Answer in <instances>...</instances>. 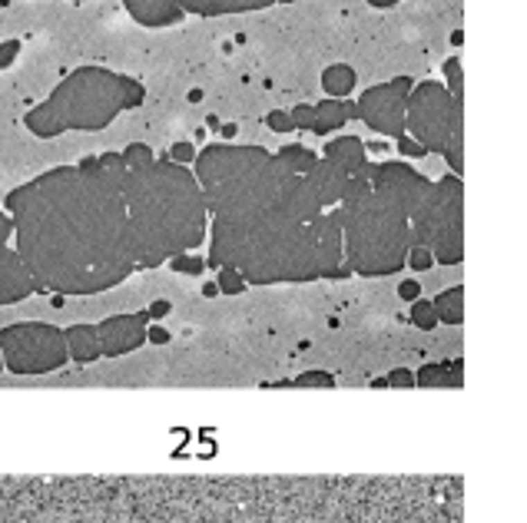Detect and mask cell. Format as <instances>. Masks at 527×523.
Masks as SVG:
<instances>
[{
    "label": "cell",
    "instance_id": "ac0fdd59",
    "mask_svg": "<svg viewBox=\"0 0 527 523\" xmlns=\"http://www.w3.org/2000/svg\"><path fill=\"white\" fill-rule=\"evenodd\" d=\"M411 321H415L418 328L431 331V328H435V325H438L435 305H431V301H418V299H415V305H411Z\"/></svg>",
    "mask_w": 527,
    "mask_h": 523
},
{
    "label": "cell",
    "instance_id": "4dcf8cb0",
    "mask_svg": "<svg viewBox=\"0 0 527 523\" xmlns=\"http://www.w3.org/2000/svg\"><path fill=\"white\" fill-rule=\"evenodd\" d=\"M10 232H14V222H10V215H3V212H0V245H7Z\"/></svg>",
    "mask_w": 527,
    "mask_h": 523
},
{
    "label": "cell",
    "instance_id": "7c38bea8",
    "mask_svg": "<svg viewBox=\"0 0 527 523\" xmlns=\"http://www.w3.org/2000/svg\"><path fill=\"white\" fill-rule=\"evenodd\" d=\"M325 159L331 166H338L345 176H355L365 169V143L358 136H338L325 146Z\"/></svg>",
    "mask_w": 527,
    "mask_h": 523
},
{
    "label": "cell",
    "instance_id": "5bb4252c",
    "mask_svg": "<svg viewBox=\"0 0 527 523\" xmlns=\"http://www.w3.org/2000/svg\"><path fill=\"white\" fill-rule=\"evenodd\" d=\"M63 342H67V355L74 361H80V364H90V361L103 358L96 325H70V328L63 331Z\"/></svg>",
    "mask_w": 527,
    "mask_h": 523
},
{
    "label": "cell",
    "instance_id": "d6a6232c",
    "mask_svg": "<svg viewBox=\"0 0 527 523\" xmlns=\"http://www.w3.org/2000/svg\"><path fill=\"white\" fill-rule=\"evenodd\" d=\"M150 314H153V318H163V314H169V301H156Z\"/></svg>",
    "mask_w": 527,
    "mask_h": 523
},
{
    "label": "cell",
    "instance_id": "6da1fadb",
    "mask_svg": "<svg viewBox=\"0 0 527 523\" xmlns=\"http://www.w3.org/2000/svg\"><path fill=\"white\" fill-rule=\"evenodd\" d=\"M123 202L130 206L126 239L136 265H159L202 242L206 222L199 182L169 156L143 169H126Z\"/></svg>",
    "mask_w": 527,
    "mask_h": 523
},
{
    "label": "cell",
    "instance_id": "83f0119b",
    "mask_svg": "<svg viewBox=\"0 0 527 523\" xmlns=\"http://www.w3.org/2000/svg\"><path fill=\"white\" fill-rule=\"evenodd\" d=\"M17 53H20V44H17V40H7V44H0V67L14 63Z\"/></svg>",
    "mask_w": 527,
    "mask_h": 523
},
{
    "label": "cell",
    "instance_id": "7402d4cb",
    "mask_svg": "<svg viewBox=\"0 0 527 523\" xmlns=\"http://www.w3.org/2000/svg\"><path fill=\"white\" fill-rule=\"evenodd\" d=\"M295 384H299V388H331V384H335V378L325 374V371H305V374L295 378Z\"/></svg>",
    "mask_w": 527,
    "mask_h": 523
},
{
    "label": "cell",
    "instance_id": "1f68e13d",
    "mask_svg": "<svg viewBox=\"0 0 527 523\" xmlns=\"http://www.w3.org/2000/svg\"><path fill=\"white\" fill-rule=\"evenodd\" d=\"M146 338H150V342H156V344H166V342H169V331L156 325V328H150V331H146Z\"/></svg>",
    "mask_w": 527,
    "mask_h": 523
},
{
    "label": "cell",
    "instance_id": "ffe728a7",
    "mask_svg": "<svg viewBox=\"0 0 527 523\" xmlns=\"http://www.w3.org/2000/svg\"><path fill=\"white\" fill-rule=\"evenodd\" d=\"M219 292H226V295H239L242 288H245V282H242V275L236 269H229V265H223L219 269V285H216Z\"/></svg>",
    "mask_w": 527,
    "mask_h": 523
},
{
    "label": "cell",
    "instance_id": "4fadbf2b",
    "mask_svg": "<svg viewBox=\"0 0 527 523\" xmlns=\"http://www.w3.org/2000/svg\"><path fill=\"white\" fill-rule=\"evenodd\" d=\"M352 116H355V103L329 96L325 103L312 106V126H309V130H312V133H318V136H329L331 130H342Z\"/></svg>",
    "mask_w": 527,
    "mask_h": 523
},
{
    "label": "cell",
    "instance_id": "8992f818",
    "mask_svg": "<svg viewBox=\"0 0 527 523\" xmlns=\"http://www.w3.org/2000/svg\"><path fill=\"white\" fill-rule=\"evenodd\" d=\"M0 358L14 374H46L67 364L63 331L44 321H17L0 331Z\"/></svg>",
    "mask_w": 527,
    "mask_h": 523
},
{
    "label": "cell",
    "instance_id": "4316f807",
    "mask_svg": "<svg viewBox=\"0 0 527 523\" xmlns=\"http://www.w3.org/2000/svg\"><path fill=\"white\" fill-rule=\"evenodd\" d=\"M169 159L173 163H193L196 159V146L193 143H173L169 146Z\"/></svg>",
    "mask_w": 527,
    "mask_h": 523
},
{
    "label": "cell",
    "instance_id": "d4e9b609",
    "mask_svg": "<svg viewBox=\"0 0 527 523\" xmlns=\"http://www.w3.org/2000/svg\"><path fill=\"white\" fill-rule=\"evenodd\" d=\"M444 76H448V93L451 96H461V60H448L444 63Z\"/></svg>",
    "mask_w": 527,
    "mask_h": 523
},
{
    "label": "cell",
    "instance_id": "9a60e30c",
    "mask_svg": "<svg viewBox=\"0 0 527 523\" xmlns=\"http://www.w3.org/2000/svg\"><path fill=\"white\" fill-rule=\"evenodd\" d=\"M461 301H465V288H461V285H454V288H444V292H441V295L431 301V305H435L438 321H444V325H461V314H465Z\"/></svg>",
    "mask_w": 527,
    "mask_h": 523
},
{
    "label": "cell",
    "instance_id": "ba28073f",
    "mask_svg": "<svg viewBox=\"0 0 527 523\" xmlns=\"http://www.w3.org/2000/svg\"><path fill=\"white\" fill-rule=\"evenodd\" d=\"M365 176L372 182V189L388 195L408 219L418 212V206L424 202V195L431 189V182L424 179L422 172L408 169L405 163H381V166H372V169L365 166Z\"/></svg>",
    "mask_w": 527,
    "mask_h": 523
},
{
    "label": "cell",
    "instance_id": "7a4b0ae2",
    "mask_svg": "<svg viewBox=\"0 0 527 523\" xmlns=\"http://www.w3.org/2000/svg\"><path fill=\"white\" fill-rule=\"evenodd\" d=\"M146 100V90L130 76L103 70H80L60 83L44 106L27 113V130L57 136L63 130H103L120 109H133Z\"/></svg>",
    "mask_w": 527,
    "mask_h": 523
},
{
    "label": "cell",
    "instance_id": "484cf974",
    "mask_svg": "<svg viewBox=\"0 0 527 523\" xmlns=\"http://www.w3.org/2000/svg\"><path fill=\"white\" fill-rule=\"evenodd\" d=\"M398 152H401V156H411V159H422L428 150H424L418 139H411V136L401 133V136H398Z\"/></svg>",
    "mask_w": 527,
    "mask_h": 523
},
{
    "label": "cell",
    "instance_id": "52a82bcc",
    "mask_svg": "<svg viewBox=\"0 0 527 523\" xmlns=\"http://www.w3.org/2000/svg\"><path fill=\"white\" fill-rule=\"evenodd\" d=\"M411 93V80L398 76L385 87H372L362 100L355 103V116H362L375 133L398 136L405 133V96Z\"/></svg>",
    "mask_w": 527,
    "mask_h": 523
},
{
    "label": "cell",
    "instance_id": "f546056e",
    "mask_svg": "<svg viewBox=\"0 0 527 523\" xmlns=\"http://www.w3.org/2000/svg\"><path fill=\"white\" fill-rule=\"evenodd\" d=\"M398 295H401V299H405V301H415V299H418V295H422V285H418V282H411V278H408V282H401V285H398Z\"/></svg>",
    "mask_w": 527,
    "mask_h": 523
},
{
    "label": "cell",
    "instance_id": "2e32d148",
    "mask_svg": "<svg viewBox=\"0 0 527 523\" xmlns=\"http://www.w3.org/2000/svg\"><path fill=\"white\" fill-rule=\"evenodd\" d=\"M355 70L352 67H345V63H335V67H329L325 73H322V87H325V93L329 96H335V100H345L348 93L355 90Z\"/></svg>",
    "mask_w": 527,
    "mask_h": 523
},
{
    "label": "cell",
    "instance_id": "cb8c5ba5",
    "mask_svg": "<svg viewBox=\"0 0 527 523\" xmlns=\"http://www.w3.org/2000/svg\"><path fill=\"white\" fill-rule=\"evenodd\" d=\"M266 126H269L272 133H292V130H295V123H292V116H288V113H279V109L266 116Z\"/></svg>",
    "mask_w": 527,
    "mask_h": 523
},
{
    "label": "cell",
    "instance_id": "44dd1931",
    "mask_svg": "<svg viewBox=\"0 0 527 523\" xmlns=\"http://www.w3.org/2000/svg\"><path fill=\"white\" fill-rule=\"evenodd\" d=\"M405 262L411 265V269L424 272V269H431V265H435V255H431V249H428V245H415V249H408Z\"/></svg>",
    "mask_w": 527,
    "mask_h": 523
},
{
    "label": "cell",
    "instance_id": "9c48e42d",
    "mask_svg": "<svg viewBox=\"0 0 527 523\" xmlns=\"http://www.w3.org/2000/svg\"><path fill=\"white\" fill-rule=\"evenodd\" d=\"M146 321L150 314H113L96 325V335H100V351L110 355V358H120V355H130L139 344L146 342Z\"/></svg>",
    "mask_w": 527,
    "mask_h": 523
},
{
    "label": "cell",
    "instance_id": "836d02e7",
    "mask_svg": "<svg viewBox=\"0 0 527 523\" xmlns=\"http://www.w3.org/2000/svg\"><path fill=\"white\" fill-rule=\"evenodd\" d=\"M368 3H372V7H395L398 0H368Z\"/></svg>",
    "mask_w": 527,
    "mask_h": 523
},
{
    "label": "cell",
    "instance_id": "277c9868",
    "mask_svg": "<svg viewBox=\"0 0 527 523\" xmlns=\"http://www.w3.org/2000/svg\"><path fill=\"white\" fill-rule=\"evenodd\" d=\"M405 126L424 150L448 156V166L461 176V96H451L441 83H422L405 96Z\"/></svg>",
    "mask_w": 527,
    "mask_h": 523
},
{
    "label": "cell",
    "instance_id": "30bf717a",
    "mask_svg": "<svg viewBox=\"0 0 527 523\" xmlns=\"http://www.w3.org/2000/svg\"><path fill=\"white\" fill-rule=\"evenodd\" d=\"M33 288H37V282L31 278L27 265L20 262V255L10 252L7 245H0V305L27 299Z\"/></svg>",
    "mask_w": 527,
    "mask_h": 523
},
{
    "label": "cell",
    "instance_id": "3957f363",
    "mask_svg": "<svg viewBox=\"0 0 527 523\" xmlns=\"http://www.w3.org/2000/svg\"><path fill=\"white\" fill-rule=\"evenodd\" d=\"M342 232H345V272L358 275H392L405 265L411 229L408 215L378 189L342 202Z\"/></svg>",
    "mask_w": 527,
    "mask_h": 523
},
{
    "label": "cell",
    "instance_id": "8fae6325",
    "mask_svg": "<svg viewBox=\"0 0 527 523\" xmlns=\"http://www.w3.org/2000/svg\"><path fill=\"white\" fill-rule=\"evenodd\" d=\"M126 7L136 24H146V27H166L182 17L180 0H126Z\"/></svg>",
    "mask_w": 527,
    "mask_h": 523
},
{
    "label": "cell",
    "instance_id": "e0dca14e",
    "mask_svg": "<svg viewBox=\"0 0 527 523\" xmlns=\"http://www.w3.org/2000/svg\"><path fill=\"white\" fill-rule=\"evenodd\" d=\"M415 384L422 388H431V384H441V388H458L461 384V364H424Z\"/></svg>",
    "mask_w": 527,
    "mask_h": 523
},
{
    "label": "cell",
    "instance_id": "5b68a950",
    "mask_svg": "<svg viewBox=\"0 0 527 523\" xmlns=\"http://www.w3.org/2000/svg\"><path fill=\"white\" fill-rule=\"evenodd\" d=\"M422 245L431 249L435 262L458 265L461 262V182L458 176H448L424 195L418 212L411 215Z\"/></svg>",
    "mask_w": 527,
    "mask_h": 523
},
{
    "label": "cell",
    "instance_id": "d6986e66",
    "mask_svg": "<svg viewBox=\"0 0 527 523\" xmlns=\"http://www.w3.org/2000/svg\"><path fill=\"white\" fill-rule=\"evenodd\" d=\"M153 163V152L146 143H133L130 150L123 152V166L126 169H143V166H150Z\"/></svg>",
    "mask_w": 527,
    "mask_h": 523
},
{
    "label": "cell",
    "instance_id": "f1b7e54d",
    "mask_svg": "<svg viewBox=\"0 0 527 523\" xmlns=\"http://www.w3.org/2000/svg\"><path fill=\"white\" fill-rule=\"evenodd\" d=\"M385 384H395V388H411V384H415V374L411 371H405V368H401V371H392V378H385Z\"/></svg>",
    "mask_w": 527,
    "mask_h": 523
},
{
    "label": "cell",
    "instance_id": "603a6c76",
    "mask_svg": "<svg viewBox=\"0 0 527 523\" xmlns=\"http://www.w3.org/2000/svg\"><path fill=\"white\" fill-rule=\"evenodd\" d=\"M169 269H176V272H186V275H199L202 272V258H196V255H173V262H169Z\"/></svg>",
    "mask_w": 527,
    "mask_h": 523
},
{
    "label": "cell",
    "instance_id": "e575fe53",
    "mask_svg": "<svg viewBox=\"0 0 527 523\" xmlns=\"http://www.w3.org/2000/svg\"><path fill=\"white\" fill-rule=\"evenodd\" d=\"M0 368H3V358H0Z\"/></svg>",
    "mask_w": 527,
    "mask_h": 523
}]
</instances>
